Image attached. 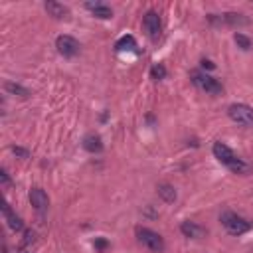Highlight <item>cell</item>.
<instances>
[{"label": "cell", "mask_w": 253, "mask_h": 253, "mask_svg": "<svg viewBox=\"0 0 253 253\" xmlns=\"http://www.w3.org/2000/svg\"><path fill=\"white\" fill-rule=\"evenodd\" d=\"M24 237H26V239H24V243H32V241H34V231H32V229H28V231L24 233Z\"/></svg>", "instance_id": "obj_22"}, {"label": "cell", "mask_w": 253, "mask_h": 253, "mask_svg": "<svg viewBox=\"0 0 253 253\" xmlns=\"http://www.w3.org/2000/svg\"><path fill=\"white\" fill-rule=\"evenodd\" d=\"M24 253H26V251H24Z\"/></svg>", "instance_id": "obj_26"}, {"label": "cell", "mask_w": 253, "mask_h": 253, "mask_svg": "<svg viewBox=\"0 0 253 253\" xmlns=\"http://www.w3.org/2000/svg\"><path fill=\"white\" fill-rule=\"evenodd\" d=\"M136 237L152 253H162L164 251V239H162L160 233H156V231H152L148 227H136Z\"/></svg>", "instance_id": "obj_3"}, {"label": "cell", "mask_w": 253, "mask_h": 253, "mask_svg": "<svg viewBox=\"0 0 253 253\" xmlns=\"http://www.w3.org/2000/svg\"><path fill=\"white\" fill-rule=\"evenodd\" d=\"M227 115L237 125H243V126L253 125V109L249 105H245V103H233V105H229Z\"/></svg>", "instance_id": "obj_5"}, {"label": "cell", "mask_w": 253, "mask_h": 253, "mask_svg": "<svg viewBox=\"0 0 253 253\" xmlns=\"http://www.w3.org/2000/svg\"><path fill=\"white\" fill-rule=\"evenodd\" d=\"M2 211H4V217H6V221H8V225H10V229H14V231H22L24 229V221L10 210V206L8 204H4V208H2Z\"/></svg>", "instance_id": "obj_14"}, {"label": "cell", "mask_w": 253, "mask_h": 253, "mask_svg": "<svg viewBox=\"0 0 253 253\" xmlns=\"http://www.w3.org/2000/svg\"><path fill=\"white\" fill-rule=\"evenodd\" d=\"M213 156L223 164V166H227L231 172H235V174H247L249 172V164L247 162H243L239 156H235V152L227 146V144H223V142H213Z\"/></svg>", "instance_id": "obj_1"}, {"label": "cell", "mask_w": 253, "mask_h": 253, "mask_svg": "<svg viewBox=\"0 0 253 253\" xmlns=\"http://www.w3.org/2000/svg\"><path fill=\"white\" fill-rule=\"evenodd\" d=\"M109 243H107V239H103V237H99V239H95V247L97 249H105Z\"/></svg>", "instance_id": "obj_21"}, {"label": "cell", "mask_w": 253, "mask_h": 253, "mask_svg": "<svg viewBox=\"0 0 253 253\" xmlns=\"http://www.w3.org/2000/svg\"><path fill=\"white\" fill-rule=\"evenodd\" d=\"M4 91L10 93V95H14V97H20V99H28V97L32 95L30 89H26L24 85L14 83V81H6V83H4Z\"/></svg>", "instance_id": "obj_13"}, {"label": "cell", "mask_w": 253, "mask_h": 253, "mask_svg": "<svg viewBox=\"0 0 253 253\" xmlns=\"http://www.w3.org/2000/svg\"><path fill=\"white\" fill-rule=\"evenodd\" d=\"M156 192H158V196L164 200V202H174L176 200V190H174V186H170V184H160L158 188H156Z\"/></svg>", "instance_id": "obj_17"}, {"label": "cell", "mask_w": 253, "mask_h": 253, "mask_svg": "<svg viewBox=\"0 0 253 253\" xmlns=\"http://www.w3.org/2000/svg\"><path fill=\"white\" fill-rule=\"evenodd\" d=\"M142 26L146 30V34L152 38V40H158L160 36V30H162V24H160V16L154 12V10H148L142 18Z\"/></svg>", "instance_id": "obj_7"}, {"label": "cell", "mask_w": 253, "mask_h": 253, "mask_svg": "<svg viewBox=\"0 0 253 253\" xmlns=\"http://www.w3.org/2000/svg\"><path fill=\"white\" fill-rule=\"evenodd\" d=\"M150 77H152L154 81H160V79H164V77H166V67H164L162 63H156V65H152V69H150Z\"/></svg>", "instance_id": "obj_18"}, {"label": "cell", "mask_w": 253, "mask_h": 253, "mask_svg": "<svg viewBox=\"0 0 253 253\" xmlns=\"http://www.w3.org/2000/svg\"><path fill=\"white\" fill-rule=\"evenodd\" d=\"M85 8L91 10L95 18H101V20H109V18H113V10H111L107 4H103V2H87Z\"/></svg>", "instance_id": "obj_11"}, {"label": "cell", "mask_w": 253, "mask_h": 253, "mask_svg": "<svg viewBox=\"0 0 253 253\" xmlns=\"http://www.w3.org/2000/svg\"><path fill=\"white\" fill-rule=\"evenodd\" d=\"M202 67H204V69H213L215 65H213L210 59H202Z\"/></svg>", "instance_id": "obj_24"}, {"label": "cell", "mask_w": 253, "mask_h": 253, "mask_svg": "<svg viewBox=\"0 0 253 253\" xmlns=\"http://www.w3.org/2000/svg\"><path fill=\"white\" fill-rule=\"evenodd\" d=\"M180 231L190 239H202L206 235V229L202 225H198L196 221H182L180 223Z\"/></svg>", "instance_id": "obj_10"}, {"label": "cell", "mask_w": 253, "mask_h": 253, "mask_svg": "<svg viewBox=\"0 0 253 253\" xmlns=\"http://www.w3.org/2000/svg\"><path fill=\"white\" fill-rule=\"evenodd\" d=\"M219 221L221 225L231 233V235H241V233H247L251 229V221H247L245 217L237 215L235 211H223L219 215Z\"/></svg>", "instance_id": "obj_2"}, {"label": "cell", "mask_w": 253, "mask_h": 253, "mask_svg": "<svg viewBox=\"0 0 253 253\" xmlns=\"http://www.w3.org/2000/svg\"><path fill=\"white\" fill-rule=\"evenodd\" d=\"M235 38V43L241 47V49H251V45H253V42L247 38V36H243V34H235L233 36Z\"/></svg>", "instance_id": "obj_19"}, {"label": "cell", "mask_w": 253, "mask_h": 253, "mask_svg": "<svg viewBox=\"0 0 253 253\" xmlns=\"http://www.w3.org/2000/svg\"><path fill=\"white\" fill-rule=\"evenodd\" d=\"M0 178H2V184H4V186H8V184H10V178H8V172H6V170H2V172H0Z\"/></svg>", "instance_id": "obj_23"}, {"label": "cell", "mask_w": 253, "mask_h": 253, "mask_svg": "<svg viewBox=\"0 0 253 253\" xmlns=\"http://www.w3.org/2000/svg\"><path fill=\"white\" fill-rule=\"evenodd\" d=\"M55 47H57V51L63 55V57H75L77 53H79V42L75 40V38H71V36H59L57 40H55Z\"/></svg>", "instance_id": "obj_6"}, {"label": "cell", "mask_w": 253, "mask_h": 253, "mask_svg": "<svg viewBox=\"0 0 253 253\" xmlns=\"http://www.w3.org/2000/svg\"><path fill=\"white\" fill-rule=\"evenodd\" d=\"M2 253H8V249H6V247H4V249H2Z\"/></svg>", "instance_id": "obj_25"}, {"label": "cell", "mask_w": 253, "mask_h": 253, "mask_svg": "<svg viewBox=\"0 0 253 253\" xmlns=\"http://www.w3.org/2000/svg\"><path fill=\"white\" fill-rule=\"evenodd\" d=\"M43 8H45V12H47L49 16H53L55 20H67V18H69V8L63 6V4H59V2H55V0H47V2L43 4Z\"/></svg>", "instance_id": "obj_9"}, {"label": "cell", "mask_w": 253, "mask_h": 253, "mask_svg": "<svg viewBox=\"0 0 253 253\" xmlns=\"http://www.w3.org/2000/svg\"><path fill=\"white\" fill-rule=\"evenodd\" d=\"M83 148H85L87 152H91V154H95V152H101V150H103V142H101V136H99V134H95V132L87 134V136L83 138Z\"/></svg>", "instance_id": "obj_12"}, {"label": "cell", "mask_w": 253, "mask_h": 253, "mask_svg": "<svg viewBox=\"0 0 253 253\" xmlns=\"http://www.w3.org/2000/svg\"><path fill=\"white\" fill-rule=\"evenodd\" d=\"M12 152H14L16 156H20V158H28V156H30V152H28L26 148H22V146H12Z\"/></svg>", "instance_id": "obj_20"}, {"label": "cell", "mask_w": 253, "mask_h": 253, "mask_svg": "<svg viewBox=\"0 0 253 253\" xmlns=\"http://www.w3.org/2000/svg\"><path fill=\"white\" fill-rule=\"evenodd\" d=\"M192 81H194L196 87H200V89L206 91L208 95H219V93L223 91L221 83H219L215 77H211V75H208V73H202V71H194V73H192Z\"/></svg>", "instance_id": "obj_4"}, {"label": "cell", "mask_w": 253, "mask_h": 253, "mask_svg": "<svg viewBox=\"0 0 253 253\" xmlns=\"http://www.w3.org/2000/svg\"><path fill=\"white\" fill-rule=\"evenodd\" d=\"M219 22L223 24H229V26H245L249 20L243 16V14H235V12H227L223 16H219Z\"/></svg>", "instance_id": "obj_15"}, {"label": "cell", "mask_w": 253, "mask_h": 253, "mask_svg": "<svg viewBox=\"0 0 253 253\" xmlns=\"http://www.w3.org/2000/svg\"><path fill=\"white\" fill-rule=\"evenodd\" d=\"M30 204H32L38 211H43V210H47V206H49V198H47V194H45L42 188H32V190H30Z\"/></svg>", "instance_id": "obj_8"}, {"label": "cell", "mask_w": 253, "mask_h": 253, "mask_svg": "<svg viewBox=\"0 0 253 253\" xmlns=\"http://www.w3.org/2000/svg\"><path fill=\"white\" fill-rule=\"evenodd\" d=\"M134 47H136V40H134L132 36H123V38H119L117 43H115V49H117V51H132Z\"/></svg>", "instance_id": "obj_16"}]
</instances>
